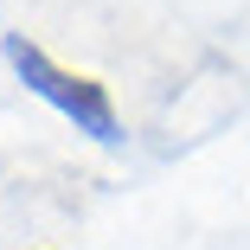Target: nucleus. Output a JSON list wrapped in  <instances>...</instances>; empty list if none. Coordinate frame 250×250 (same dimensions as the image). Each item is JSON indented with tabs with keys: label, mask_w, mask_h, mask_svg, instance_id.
Instances as JSON below:
<instances>
[{
	"label": "nucleus",
	"mask_w": 250,
	"mask_h": 250,
	"mask_svg": "<svg viewBox=\"0 0 250 250\" xmlns=\"http://www.w3.org/2000/svg\"><path fill=\"white\" fill-rule=\"evenodd\" d=\"M0 58H7V71L39 96V103H52L64 122H77V135L103 141V147H116V141H122V116H116L109 90L96 83V77L64 71V64L45 52V45H32L26 32H0Z\"/></svg>",
	"instance_id": "obj_1"
}]
</instances>
